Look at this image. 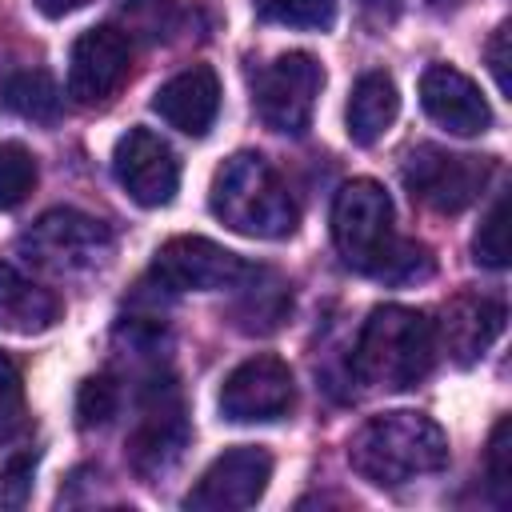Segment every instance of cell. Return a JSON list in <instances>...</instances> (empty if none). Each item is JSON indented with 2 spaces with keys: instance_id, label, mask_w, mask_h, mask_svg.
<instances>
[{
  "instance_id": "obj_28",
  "label": "cell",
  "mask_w": 512,
  "mask_h": 512,
  "mask_svg": "<svg viewBox=\"0 0 512 512\" xmlns=\"http://www.w3.org/2000/svg\"><path fill=\"white\" fill-rule=\"evenodd\" d=\"M508 36H512V24L504 20L496 32H492V40H488V68H492V76H496V88L508 96Z\"/></svg>"
},
{
  "instance_id": "obj_4",
  "label": "cell",
  "mask_w": 512,
  "mask_h": 512,
  "mask_svg": "<svg viewBox=\"0 0 512 512\" xmlns=\"http://www.w3.org/2000/svg\"><path fill=\"white\" fill-rule=\"evenodd\" d=\"M208 208L224 228L252 240H284L300 224L288 184L260 152H236L216 168Z\"/></svg>"
},
{
  "instance_id": "obj_19",
  "label": "cell",
  "mask_w": 512,
  "mask_h": 512,
  "mask_svg": "<svg viewBox=\"0 0 512 512\" xmlns=\"http://www.w3.org/2000/svg\"><path fill=\"white\" fill-rule=\"evenodd\" d=\"M248 280H252V284L244 288V296H240L236 308H232L240 332H272V328H280V320H284L288 308H292L288 284H284L276 272H268V268H252Z\"/></svg>"
},
{
  "instance_id": "obj_12",
  "label": "cell",
  "mask_w": 512,
  "mask_h": 512,
  "mask_svg": "<svg viewBox=\"0 0 512 512\" xmlns=\"http://www.w3.org/2000/svg\"><path fill=\"white\" fill-rule=\"evenodd\" d=\"M112 176L140 208H164L180 188V160L152 128H128L112 148Z\"/></svg>"
},
{
  "instance_id": "obj_24",
  "label": "cell",
  "mask_w": 512,
  "mask_h": 512,
  "mask_svg": "<svg viewBox=\"0 0 512 512\" xmlns=\"http://www.w3.org/2000/svg\"><path fill=\"white\" fill-rule=\"evenodd\" d=\"M120 408V384L112 376H88L76 388V424L80 428H104Z\"/></svg>"
},
{
  "instance_id": "obj_31",
  "label": "cell",
  "mask_w": 512,
  "mask_h": 512,
  "mask_svg": "<svg viewBox=\"0 0 512 512\" xmlns=\"http://www.w3.org/2000/svg\"><path fill=\"white\" fill-rule=\"evenodd\" d=\"M432 4H440V8H444V4H448V8H452V4H460V0H432Z\"/></svg>"
},
{
  "instance_id": "obj_26",
  "label": "cell",
  "mask_w": 512,
  "mask_h": 512,
  "mask_svg": "<svg viewBox=\"0 0 512 512\" xmlns=\"http://www.w3.org/2000/svg\"><path fill=\"white\" fill-rule=\"evenodd\" d=\"M36 460H40L36 448L8 456V464L0 468V504H4V508H24V504H28L32 480H36Z\"/></svg>"
},
{
  "instance_id": "obj_16",
  "label": "cell",
  "mask_w": 512,
  "mask_h": 512,
  "mask_svg": "<svg viewBox=\"0 0 512 512\" xmlns=\"http://www.w3.org/2000/svg\"><path fill=\"white\" fill-rule=\"evenodd\" d=\"M500 332H504V304L488 296H456L440 320V340L460 368L476 364Z\"/></svg>"
},
{
  "instance_id": "obj_2",
  "label": "cell",
  "mask_w": 512,
  "mask_h": 512,
  "mask_svg": "<svg viewBox=\"0 0 512 512\" xmlns=\"http://www.w3.org/2000/svg\"><path fill=\"white\" fill-rule=\"evenodd\" d=\"M348 464L360 480L376 488H400L448 464V436L424 412H408V408L380 412L352 432Z\"/></svg>"
},
{
  "instance_id": "obj_1",
  "label": "cell",
  "mask_w": 512,
  "mask_h": 512,
  "mask_svg": "<svg viewBox=\"0 0 512 512\" xmlns=\"http://www.w3.org/2000/svg\"><path fill=\"white\" fill-rule=\"evenodd\" d=\"M332 244L352 272L384 284H412L432 276V252L416 240L396 236V216L388 192L360 176L348 180L332 200Z\"/></svg>"
},
{
  "instance_id": "obj_10",
  "label": "cell",
  "mask_w": 512,
  "mask_h": 512,
  "mask_svg": "<svg viewBox=\"0 0 512 512\" xmlns=\"http://www.w3.org/2000/svg\"><path fill=\"white\" fill-rule=\"evenodd\" d=\"M296 404L292 368L280 356H248L220 384V416L232 424L280 420Z\"/></svg>"
},
{
  "instance_id": "obj_30",
  "label": "cell",
  "mask_w": 512,
  "mask_h": 512,
  "mask_svg": "<svg viewBox=\"0 0 512 512\" xmlns=\"http://www.w3.org/2000/svg\"><path fill=\"white\" fill-rule=\"evenodd\" d=\"M364 12H376V20H392L396 16V0H360Z\"/></svg>"
},
{
  "instance_id": "obj_25",
  "label": "cell",
  "mask_w": 512,
  "mask_h": 512,
  "mask_svg": "<svg viewBox=\"0 0 512 512\" xmlns=\"http://www.w3.org/2000/svg\"><path fill=\"white\" fill-rule=\"evenodd\" d=\"M24 420H28V408H24L20 372H16V364L0 352V444H8L12 436H20Z\"/></svg>"
},
{
  "instance_id": "obj_11",
  "label": "cell",
  "mask_w": 512,
  "mask_h": 512,
  "mask_svg": "<svg viewBox=\"0 0 512 512\" xmlns=\"http://www.w3.org/2000/svg\"><path fill=\"white\" fill-rule=\"evenodd\" d=\"M268 480H272V456L260 444H240V448L220 452L200 472V480L184 496V508H192V512H240L264 496Z\"/></svg>"
},
{
  "instance_id": "obj_14",
  "label": "cell",
  "mask_w": 512,
  "mask_h": 512,
  "mask_svg": "<svg viewBox=\"0 0 512 512\" xmlns=\"http://www.w3.org/2000/svg\"><path fill=\"white\" fill-rule=\"evenodd\" d=\"M420 104L440 128H448L456 136H480L492 124V108H488L484 92L476 88L472 76H464L452 64H428L424 68Z\"/></svg>"
},
{
  "instance_id": "obj_18",
  "label": "cell",
  "mask_w": 512,
  "mask_h": 512,
  "mask_svg": "<svg viewBox=\"0 0 512 512\" xmlns=\"http://www.w3.org/2000/svg\"><path fill=\"white\" fill-rule=\"evenodd\" d=\"M396 112H400V92H396L392 76L388 72H364L352 84V96H348V136H352V144L372 148L396 124Z\"/></svg>"
},
{
  "instance_id": "obj_17",
  "label": "cell",
  "mask_w": 512,
  "mask_h": 512,
  "mask_svg": "<svg viewBox=\"0 0 512 512\" xmlns=\"http://www.w3.org/2000/svg\"><path fill=\"white\" fill-rule=\"evenodd\" d=\"M60 320V296L20 276L12 264H0V332L36 336Z\"/></svg>"
},
{
  "instance_id": "obj_27",
  "label": "cell",
  "mask_w": 512,
  "mask_h": 512,
  "mask_svg": "<svg viewBox=\"0 0 512 512\" xmlns=\"http://www.w3.org/2000/svg\"><path fill=\"white\" fill-rule=\"evenodd\" d=\"M488 484L500 500H508L512 492V420L508 416H500L488 436Z\"/></svg>"
},
{
  "instance_id": "obj_29",
  "label": "cell",
  "mask_w": 512,
  "mask_h": 512,
  "mask_svg": "<svg viewBox=\"0 0 512 512\" xmlns=\"http://www.w3.org/2000/svg\"><path fill=\"white\" fill-rule=\"evenodd\" d=\"M48 20H60V16H72V12H80V8H88L92 0H32Z\"/></svg>"
},
{
  "instance_id": "obj_20",
  "label": "cell",
  "mask_w": 512,
  "mask_h": 512,
  "mask_svg": "<svg viewBox=\"0 0 512 512\" xmlns=\"http://www.w3.org/2000/svg\"><path fill=\"white\" fill-rule=\"evenodd\" d=\"M4 104L24 116V120H36V124H52L60 116V88L56 80L44 72V68H24V72H12L8 84H4Z\"/></svg>"
},
{
  "instance_id": "obj_13",
  "label": "cell",
  "mask_w": 512,
  "mask_h": 512,
  "mask_svg": "<svg viewBox=\"0 0 512 512\" xmlns=\"http://www.w3.org/2000/svg\"><path fill=\"white\" fill-rule=\"evenodd\" d=\"M128 64H132V44L120 28L100 24L80 32L68 56V96L84 108L108 104L128 80Z\"/></svg>"
},
{
  "instance_id": "obj_22",
  "label": "cell",
  "mask_w": 512,
  "mask_h": 512,
  "mask_svg": "<svg viewBox=\"0 0 512 512\" xmlns=\"http://www.w3.org/2000/svg\"><path fill=\"white\" fill-rule=\"evenodd\" d=\"M32 188H36V156L16 140L0 144V212L20 208Z\"/></svg>"
},
{
  "instance_id": "obj_21",
  "label": "cell",
  "mask_w": 512,
  "mask_h": 512,
  "mask_svg": "<svg viewBox=\"0 0 512 512\" xmlns=\"http://www.w3.org/2000/svg\"><path fill=\"white\" fill-rule=\"evenodd\" d=\"M256 16L268 24H288V28H332L336 24V0H252Z\"/></svg>"
},
{
  "instance_id": "obj_3",
  "label": "cell",
  "mask_w": 512,
  "mask_h": 512,
  "mask_svg": "<svg viewBox=\"0 0 512 512\" xmlns=\"http://www.w3.org/2000/svg\"><path fill=\"white\" fill-rule=\"evenodd\" d=\"M436 364V324L404 304H380L360 324L352 376L380 392L416 388Z\"/></svg>"
},
{
  "instance_id": "obj_8",
  "label": "cell",
  "mask_w": 512,
  "mask_h": 512,
  "mask_svg": "<svg viewBox=\"0 0 512 512\" xmlns=\"http://www.w3.org/2000/svg\"><path fill=\"white\" fill-rule=\"evenodd\" d=\"M184 444H188V420L180 392L168 376H152L140 392V420L128 436V464L144 480L164 476L184 456Z\"/></svg>"
},
{
  "instance_id": "obj_5",
  "label": "cell",
  "mask_w": 512,
  "mask_h": 512,
  "mask_svg": "<svg viewBox=\"0 0 512 512\" xmlns=\"http://www.w3.org/2000/svg\"><path fill=\"white\" fill-rule=\"evenodd\" d=\"M16 248L44 272L76 276L100 268L112 256V232L96 216H84L76 208H52L16 240Z\"/></svg>"
},
{
  "instance_id": "obj_7",
  "label": "cell",
  "mask_w": 512,
  "mask_h": 512,
  "mask_svg": "<svg viewBox=\"0 0 512 512\" xmlns=\"http://www.w3.org/2000/svg\"><path fill=\"white\" fill-rule=\"evenodd\" d=\"M320 88H324L320 60L312 52H284L252 76V108L264 128L300 136L312 124Z\"/></svg>"
},
{
  "instance_id": "obj_6",
  "label": "cell",
  "mask_w": 512,
  "mask_h": 512,
  "mask_svg": "<svg viewBox=\"0 0 512 512\" xmlns=\"http://www.w3.org/2000/svg\"><path fill=\"white\" fill-rule=\"evenodd\" d=\"M492 172H496L492 156L448 152L436 144H420L404 156V188L412 192V200H420L440 216H456L472 200H480Z\"/></svg>"
},
{
  "instance_id": "obj_15",
  "label": "cell",
  "mask_w": 512,
  "mask_h": 512,
  "mask_svg": "<svg viewBox=\"0 0 512 512\" xmlns=\"http://www.w3.org/2000/svg\"><path fill=\"white\" fill-rule=\"evenodd\" d=\"M152 112L184 132V136H204L212 124H216V112H220V80L208 64H192L184 72H176L172 80H164L152 96Z\"/></svg>"
},
{
  "instance_id": "obj_23",
  "label": "cell",
  "mask_w": 512,
  "mask_h": 512,
  "mask_svg": "<svg viewBox=\"0 0 512 512\" xmlns=\"http://www.w3.org/2000/svg\"><path fill=\"white\" fill-rule=\"evenodd\" d=\"M472 256L484 268H508V192H500L488 216L480 220L472 236Z\"/></svg>"
},
{
  "instance_id": "obj_9",
  "label": "cell",
  "mask_w": 512,
  "mask_h": 512,
  "mask_svg": "<svg viewBox=\"0 0 512 512\" xmlns=\"http://www.w3.org/2000/svg\"><path fill=\"white\" fill-rule=\"evenodd\" d=\"M252 264L236 252L204 240V236H172L152 256V276L168 292H216V288H240L248 280Z\"/></svg>"
}]
</instances>
